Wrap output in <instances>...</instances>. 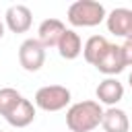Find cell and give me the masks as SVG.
<instances>
[{
  "mask_svg": "<svg viewBox=\"0 0 132 132\" xmlns=\"http://www.w3.org/2000/svg\"><path fill=\"white\" fill-rule=\"evenodd\" d=\"M56 47L64 60H76L82 54V39L74 29H66Z\"/></svg>",
  "mask_w": 132,
  "mask_h": 132,
  "instance_id": "10",
  "label": "cell"
},
{
  "mask_svg": "<svg viewBox=\"0 0 132 132\" xmlns=\"http://www.w3.org/2000/svg\"><path fill=\"white\" fill-rule=\"evenodd\" d=\"M21 99H23V95H21L16 89H12V87L0 89V116L6 118V116L21 103Z\"/></svg>",
  "mask_w": 132,
  "mask_h": 132,
  "instance_id": "14",
  "label": "cell"
},
{
  "mask_svg": "<svg viewBox=\"0 0 132 132\" xmlns=\"http://www.w3.org/2000/svg\"><path fill=\"white\" fill-rule=\"evenodd\" d=\"M103 120V107L89 99V101H78L68 107L66 111V126L70 132H91L97 126H101Z\"/></svg>",
  "mask_w": 132,
  "mask_h": 132,
  "instance_id": "1",
  "label": "cell"
},
{
  "mask_svg": "<svg viewBox=\"0 0 132 132\" xmlns=\"http://www.w3.org/2000/svg\"><path fill=\"white\" fill-rule=\"evenodd\" d=\"M101 126L105 132H128L130 130V120L124 109L120 107H107L103 109V120Z\"/></svg>",
  "mask_w": 132,
  "mask_h": 132,
  "instance_id": "12",
  "label": "cell"
},
{
  "mask_svg": "<svg viewBox=\"0 0 132 132\" xmlns=\"http://www.w3.org/2000/svg\"><path fill=\"white\" fill-rule=\"evenodd\" d=\"M105 25H107V31L116 37H132V10L130 8H113L107 16H105Z\"/></svg>",
  "mask_w": 132,
  "mask_h": 132,
  "instance_id": "5",
  "label": "cell"
},
{
  "mask_svg": "<svg viewBox=\"0 0 132 132\" xmlns=\"http://www.w3.org/2000/svg\"><path fill=\"white\" fill-rule=\"evenodd\" d=\"M68 23L72 27H97L105 21V6L97 0H76L68 6Z\"/></svg>",
  "mask_w": 132,
  "mask_h": 132,
  "instance_id": "2",
  "label": "cell"
},
{
  "mask_svg": "<svg viewBox=\"0 0 132 132\" xmlns=\"http://www.w3.org/2000/svg\"><path fill=\"white\" fill-rule=\"evenodd\" d=\"M4 29H6V25H4V23H2V21H0V39H2V37H4Z\"/></svg>",
  "mask_w": 132,
  "mask_h": 132,
  "instance_id": "16",
  "label": "cell"
},
{
  "mask_svg": "<svg viewBox=\"0 0 132 132\" xmlns=\"http://www.w3.org/2000/svg\"><path fill=\"white\" fill-rule=\"evenodd\" d=\"M128 82H130V87H132V72H130V76H128Z\"/></svg>",
  "mask_w": 132,
  "mask_h": 132,
  "instance_id": "17",
  "label": "cell"
},
{
  "mask_svg": "<svg viewBox=\"0 0 132 132\" xmlns=\"http://www.w3.org/2000/svg\"><path fill=\"white\" fill-rule=\"evenodd\" d=\"M95 95H97V99H99V101H97L99 105L105 103V105H109V107H116V103H120L122 97H124V85H122L116 76H107V78H103V80L97 85Z\"/></svg>",
  "mask_w": 132,
  "mask_h": 132,
  "instance_id": "8",
  "label": "cell"
},
{
  "mask_svg": "<svg viewBox=\"0 0 132 132\" xmlns=\"http://www.w3.org/2000/svg\"><path fill=\"white\" fill-rule=\"evenodd\" d=\"M109 47V41L103 37V35H91L87 41H85V45H82V56H85V60L89 62V64H97L99 62V58L105 54V50Z\"/></svg>",
  "mask_w": 132,
  "mask_h": 132,
  "instance_id": "13",
  "label": "cell"
},
{
  "mask_svg": "<svg viewBox=\"0 0 132 132\" xmlns=\"http://www.w3.org/2000/svg\"><path fill=\"white\" fill-rule=\"evenodd\" d=\"M95 68L107 76H116L120 74L124 68H126V62H124V56H122V47L116 45V43H109V47L105 50V54L99 58V62L95 64Z\"/></svg>",
  "mask_w": 132,
  "mask_h": 132,
  "instance_id": "7",
  "label": "cell"
},
{
  "mask_svg": "<svg viewBox=\"0 0 132 132\" xmlns=\"http://www.w3.org/2000/svg\"><path fill=\"white\" fill-rule=\"evenodd\" d=\"M45 62V47L37 41V37H29L19 45V64L27 72H37Z\"/></svg>",
  "mask_w": 132,
  "mask_h": 132,
  "instance_id": "4",
  "label": "cell"
},
{
  "mask_svg": "<svg viewBox=\"0 0 132 132\" xmlns=\"http://www.w3.org/2000/svg\"><path fill=\"white\" fill-rule=\"evenodd\" d=\"M0 132H2V130H0Z\"/></svg>",
  "mask_w": 132,
  "mask_h": 132,
  "instance_id": "18",
  "label": "cell"
},
{
  "mask_svg": "<svg viewBox=\"0 0 132 132\" xmlns=\"http://www.w3.org/2000/svg\"><path fill=\"white\" fill-rule=\"evenodd\" d=\"M12 128H27L33 120H35V105L29 101V99H21V103L4 118Z\"/></svg>",
  "mask_w": 132,
  "mask_h": 132,
  "instance_id": "11",
  "label": "cell"
},
{
  "mask_svg": "<svg viewBox=\"0 0 132 132\" xmlns=\"http://www.w3.org/2000/svg\"><path fill=\"white\" fill-rule=\"evenodd\" d=\"M31 23H33V14H31V8L25 6V4H12L4 12V25L12 33H25V31H29Z\"/></svg>",
  "mask_w": 132,
  "mask_h": 132,
  "instance_id": "6",
  "label": "cell"
},
{
  "mask_svg": "<svg viewBox=\"0 0 132 132\" xmlns=\"http://www.w3.org/2000/svg\"><path fill=\"white\" fill-rule=\"evenodd\" d=\"M70 89L62 85H45L35 93V105L43 111H60L70 103Z\"/></svg>",
  "mask_w": 132,
  "mask_h": 132,
  "instance_id": "3",
  "label": "cell"
},
{
  "mask_svg": "<svg viewBox=\"0 0 132 132\" xmlns=\"http://www.w3.org/2000/svg\"><path fill=\"white\" fill-rule=\"evenodd\" d=\"M120 47H122V56H124L126 66H132V37L124 39V43H122Z\"/></svg>",
  "mask_w": 132,
  "mask_h": 132,
  "instance_id": "15",
  "label": "cell"
},
{
  "mask_svg": "<svg viewBox=\"0 0 132 132\" xmlns=\"http://www.w3.org/2000/svg\"><path fill=\"white\" fill-rule=\"evenodd\" d=\"M66 31V25L60 21V19H45L41 21L39 29H37V41L47 50V47H56L60 37L64 35Z\"/></svg>",
  "mask_w": 132,
  "mask_h": 132,
  "instance_id": "9",
  "label": "cell"
}]
</instances>
